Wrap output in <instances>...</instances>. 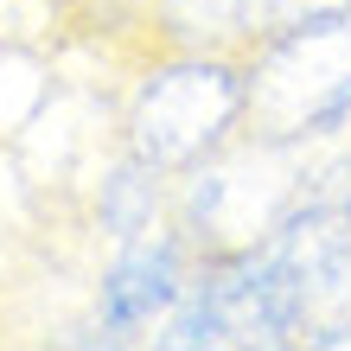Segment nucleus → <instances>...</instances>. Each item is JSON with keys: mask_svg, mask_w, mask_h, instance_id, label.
Masks as SVG:
<instances>
[{"mask_svg": "<svg viewBox=\"0 0 351 351\" xmlns=\"http://www.w3.org/2000/svg\"><path fill=\"white\" fill-rule=\"evenodd\" d=\"M250 121V58L237 51H173L167 64L141 71L121 115V147L154 173H192L211 154L237 147Z\"/></svg>", "mask_w": 351, "mask_h": 351, "instance_id": "nucleus-1", "label": "nucleus"}, {"mask_svg": "<svg viewBox=\"0 0 351 351\" xmlns=\"http://www.w3.org/2000/svg\"><path fill=\"white\" fill-rule=\"evenodd\" d=\"M192 262H198V250L173 223H154L147 237L115 243V256L102 262V275H96V332H102V345L147 339L154 326L167 319V306L179 300Z\"/></svg>", "mask_w": 351, "mask_h": 351, "instance_id": "nucleus-2", "label": "nucleus"}, {"mask_svg": "<svg viewBox=\"0 0 351 351\" xmlns=\"http://www.w3.org/2000/svg\"><path fill=\"white\" fill-rule=\"evenodd\" d=\"M167 204H173V179L121 147V160L102 173V192H96V230L109 243L147 237L154 223H167Z\"/></svg>", "mask_w": 351, "mask_h": 351, "instance_id": "nucleus-3", "label": "nucleus"}]
</instances>
